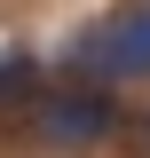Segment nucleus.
<instances>
[{"label":"nucleus","instance_id":"nucleus-3","mask_svg":"<svg viewBox=\"0 0 150 158\" xmlns=\"http://www.w3.org/2000/svg\"><path fill=\"white\" fill-rule=\"evenodd\" d=\"M32 56H0V111H8V103H24V95H32Z\"/></svg>","mask_w":150,"mask_h":158},{"label":"nucleus","instance_id":"nucleus-1","mask_svg":"<svg viewBox=\"0 0 150 158\" xmlns=\"http://www.w3.org/2000/svg\"><path fill=\"white\" fill-rule=\"evenodd\" d=\"M71 63L87 79H142L150 71V0L127 8V16H111V24H95V32H79Z\"/></svg>","mask_w":150,"mask_h":158},{"label":"nucleus","instance_id":"nucleus-2","mask_svg":"<svg viewBox=\"0 0 150 158\" xmlns=\"http://www.w3.org/2000/svg\"><path fill=\"white\" fill-rule=\"evenodd\" d=\"M40 127H48V142H63V150H95V142L119 135V103L103 95V87H56V95L40 103Z\"/></svg>","mask_w":150,"mask_h":158}]
</instances>
